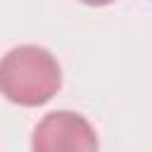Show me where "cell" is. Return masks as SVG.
Masks as SVG:
<instances>
[{
    "label": "cell",
    "instance_id": "1",
    "mask_svg": "<svg viewBox=\"0 0 152 152\" xmlns=\"http://www.w3.org/2000/svg\"><path fill=\"white\" fill-rule=\"evenodd\" d=\"M62 88L55 55L40 45H17L0 59V95L19 107H40Z\"/></svg>",
    "mask_w": 152,
    "mask_h": 152
},
{
    "label": "cell",
    "instance_id": "3",
    "mask_svg": "<svg viewBox=\"0 0 152 152\" xmlns=\"http://www.w3.org/2000/svg\"><path fill=\"white\" fill-rule=\"evenodd\" d=\"M83 5H90V7H104V5H112L114 0H78Z\"/></svg>",
    "mask_w": 152,
    "mask_h": 152
},
{
    "label": "cell",
    "instance_id": "2",
    "mask_svg": "<svg viewBox=\"0 0 152 152\" xmlns=\"http://www.w3.org/2000/svg\"><path fill=\"white\" fill-rule=\"evenodd\" d=\"M31 152H100V140L86 116L59 109L36 124Z\"/></svg>",
    "mask_w": 152,
    "mask_h": 152
}]
</instances>
